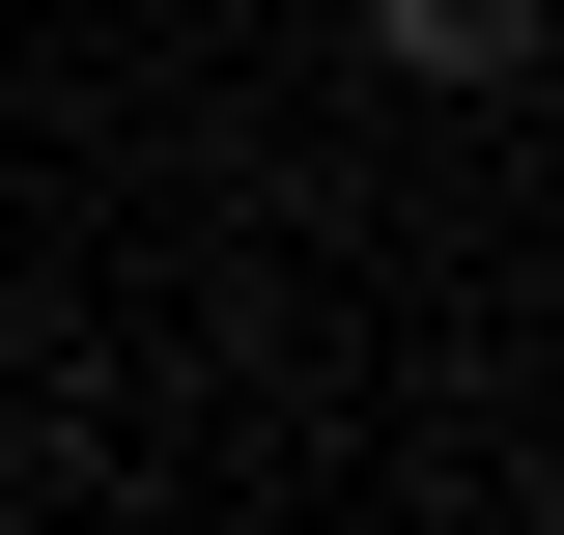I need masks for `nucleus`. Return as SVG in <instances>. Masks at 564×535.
I'll return each instance as SVG.
<instances>
[{"label": "nucleus", "instance_id": "nucleus-1", "mask_svg": "<svg viewBox=\"0 0 564 535\" xmlns=\"http://www.w3.org/2000/svg\"><path fill=\"white\" fill-rule=\"evenodd\" d=\"M367 57H395V85H508V57H536V0H367Z\"/></svg>", "mask_w": 564, "mask_h": 535}]
</instances>
